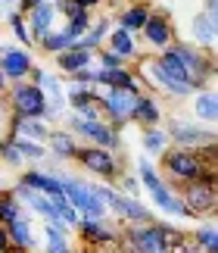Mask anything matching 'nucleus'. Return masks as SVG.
I'll use <instances>...</instances> for the list:
<instances>
[{"label":"nucleus","mask_w":218,"mask_h":253,"mask_svg":"<svg viewBox=\"0 0 218 253\" xmlns=\"http://www.w3.org/2000/svg\"><path fill=\"white\" fill-rule=\"evenodd\" d=\"M141 91H125V87H106L100 94V113L106 116V122L112 125L115 131H122L128 122H131V110L134 100Z\"/></svg>","instance_id":"7"},{"label":"nucleus","mask_w":218,"mask_h":253,"mask_svg":"<svg viewBox=\"0 0 218 253\" xmlns=\"http://www.w3.org/2000/svg\"><path fill=\"white\" fill-rule=\"evenodd\" d=\"M32 75H35V82H32V84H37V87H41V94H44V106H47V110H44V119L50 122V119H59V116H66L69 103H66V87H63V82H59L53 72L41 69V66H35Z\"/></svg>","instance_id":"9"},{"label":"nucleus","mask_w":218,"mask_h":253,"mask_svg":"<svg viewBox=\"0 0 218 253\" xmlns=\"http://www.w3.org/2000/svg\"><path fill=\"white\" fill-rule=\"evenodd\" d=\"M94 82L103 84V87H125V91H137V75L128 69V66H122V69H100V66H97Z\"/></svg>","instance_id":"24"},{"label":"nucleus","mask_w":218,"mask_h":253,"mask_svg":"<svg viewBox=\"0 0 218 253\" xmlns=\"http://www.w3.org/2000/svg\"><path fill=\"white\" fill-rule=\"evenodd\" d=\"M109 50H112V53H118L122 60H134V56H137L134 35L122 32V28H112V32H109Z\"/></svg>","instance_id":"29"},{"label":"nucleus","mask_w":218,"mask_h":253,"mask_svg":"<svg viewBox=\"0 0 218 253\" xmlns=\"http://www.w3.org/2000/svg\"><path fill=\"white\" fill-rule=\"evenodd\" d=\"M94 50H81V47H69V50L63 53H56V66L63 69L66 75H75V72H81L87 69V66H94Z\"/></svg>","instance_id":"23"},{"label":"nucleus","mask_w":218,"mask_h":253,"mask_svg":"<svg viewBox=\"0 0 218 253\" xmlns=\"http://www.w3.org/2000/svg\"><path fill=\"white\" fill-rule=\"evenodd\" d=\"M69 131L75 134V138H84L91 141L94 147H103V150H118L122 147V134H118L109 122L103 119H81V116H69Z\"/></svg>","instance_id":"6"},{"label":"nucleus","mask_w":218,"mask_h":253,"mask_svg":"<svg viewBox=\"0 0 218 253\" xmlns=\"http://www.w3.org/2000/svg\"><path fill=\"white\" fill-rule=\"evenodd\" d=\"M78 228H81V235L87 241H100V244H106V241H115V228L109 225L106 219H91V216H81V222H78Z\"/></svg>","instance_id":"27"},{"label":"nucleus","mask_w":218,"mask_h":253,"mask_svg":"<svg viewBox=\"0 0 218 253\" xmlns=\"http://www.w3.org/2000/svg\"><path fill=\"white\" fill-rule=\"evenodd\" d=\"M190 97H193V116H196V119L215 125V119H218V100H215L212 87H206V91H193Z\"/></svg>","instance_id":"26"},{"label":"nucleus","mask_w":218,"mask_h":253,"mask_svg":"<svg viewBox=\"0 0 218 253\" xmlns=\"http://www.w3.org/2000/svg\"><path fill=\"white\" fill-rule=\"evenodd\" d=\"M69 47H72V41L66 38V32H56V28H53V32H47V38L41 41V50L44 53H53V56L69 50Z\"/></svg>","instance_id":"35"},{"label":"nucleus","mask_w":218,"mask_h":253,"mask_svg":"<svg viewBox=\"0 0 218 253\" xmlns=\"http://www.w3.org/2000/svg\"><path fill=\"white\" fill-rule=\"evenodd\" d=\"M19 181H22L25 188H32V191L47 194V197L63 194V188H59V175H50V172H44V169H25L22 175H19Z\"/></svg>","instance_id":"22"},{"label":"nucleus","mask_w":218,"mask_h":253,"mask_svg":"<svg viewBox=\"0 0 218 253\" xmlns=\"http://www.w3.org/2000/svg\"><path fill=\"white\" fill-rule=\"evenodd\" d=\"M6 87H9V82H6V75H3V72H0V94H3V91H6Z\"/></svg>","instance_id":"45"},{"label":"nucleus","mask_w":218,"mask_h":253,"mask_svg":"<svg viewBox=\"0 0 218 253\" xmlns=\"http://www.w3.org/2000/svg\"><path fill=\"white\" fill-rule=\"evenodd\" d=\"M0 3H6L9 9H13V6H19V3H22V0H0Z\"/></svg>","instance_id":"46"},{"label":"nucleus","mask_w":218,"mask_h":253,"mask_svg":"<svg viewBox=\"0 0 218 253\" xmlns=\"http://www.w3.org/2000/svg\"><path fill=\"white\" fill-rule=\"evenodd\" d=\"M122 194H128V197H137L141 194V181H137V175H122Z\"/></svg>","instance_id":"38"},{"label":"nucleus","mask_w":218,"mask_h":253,"mask_svg":"<svg viewBox=\"0 0 218 253\" xmlns=\"http://www.w3.org/2000/svg\"><path fill=\"white\" fill-rule=\"evenodd\" d=\"M97 194L103 197L106 212H115L122 222H131V225H137V222H153L150 207L141 203L137 197H128V194H122L118 188H109V184H97Z\"/></svg>","instance_id":"5"},{"label":"nucleus","mask_w":218,"mask_h":253,"mask_svg":"<svg viewBox=\"0 0 218 253\" xmlns=\"http://www.w3.org/2000/svg\"><path fill=\"white\" fill-rule=\"evenodd\" d=\"M97 60H100V69H122L125 60L112 50H97Z\"/></svg>","instance_id":"37"},{"label":"nucleus","mask_w":218,"mask_h":253,"mask_svg":"<svg viewBox=\"0 0 218 253\" xmlns=\"http://www.w3.org/2000/svg\"><path fill=\"white\" fill-rule=\"evenodd\" d=\"M75 163H78L84 172L97 175V178H106V181H115L118 175H122L115 153H112V150H103V147H94V144H91V147H78Z\"/></svg>","instance_id":"12"},{"label":"nucleus","mask_w":218,"mask_h":253,"mask_svg":"<svg viewBox=\"0 0 218 253\" xmlns=\"http://www.w3.org/2000/svg\"><path fill=\"white\" fill-rule=\"evenodd\" d=\"M146 16H150V9L146 6H128L122 16H118V28H122V32H128V35H134V32H141L144 28V22H146Z\"/></svg>","instance_id":"30"},{"label":"nucleus","mask_w":218,"mask_h":253,"mask_svg":"<svg viewBox=\"0 0 218 253\" xmlns=\"http://www.w3.org/2000/svg\"><path fill=\"white\" fill-rule=\"evenodd\" d=\"M53 6H56V9H59V13H63L66 19H72V16H78V13H81V9H78V3H75V0H56Z\"/></svg>","instance_id":"39"},{"label":"nucleus","mask_w":218,"mask_h":253,"mask_svg":"<svg viewBox=\"0 0 218 253\" xmlns=\"http://www.w3.org/2000/svg\"><path fill=\"white\" fill-rule=\"evenodd\" d=\"M0 253H16L13 244H9V238H6V225H0Z\"/></svg>","instance_id":"40"},{"label":"nucleus","mask_w":218,"mask_h":253,"mask_svg":"<svg viewBox=\"0 0 218 253\" xmlns=\"http://www.w3.org/2000/svg\"><path fill=\"white\" fill-rule=\"evenodd\" d=\"M168 141H175V147H184V150H206V147H215V131L212 128H203L196 122H184V119H168Z\"/></svg>","instance_id":"8"},{"label":"nucleus","mask_w":218,"mask_h":253,"mask_svg":"<svg viewBox=\"0 0 218 253\" xmlns=\"http://www.w3.org/2000/svg\"><path fill=\"white\" fill-rule=\"evenodd\" d=\"M35 69V60H32V50H25V47H0V72L6 75L9 84L16 82H25L28 75Z\"/></svg>","instance_id":"13"},{"label":"nucleus","mask_w":218,"mask_h":253,"mask_svg":"<svg viewBox=\"0 0 218 253\" xmlns=\"http://www.w3.org/2000/svg\"><path fill=\"white\" fill-rule=\"evenodd\" d=\"M6 119H9V116H6V106H3V103H0V131H3V128H6V125H9ZM0 141H3V138H0Z\"/></svg>","instance_id":"41"},{"label":"nucleus","mask_w":218,"mask_h":253,"mask_svg":"<svg viewBox=\"0 0 218 253\" xmlns=\"http://www.w3.org/2000/svg\"><path fill=\"white\" fill-rule=\"evenodd\" d=\"M53 19H56V6L53 0H44V3H35L28 9V19H25V28L32 35V44H41L47 32H53Z\"/></svg>","instance_id":"15"},{"label":"nucleus","mask_w":218,"mask_h":253,"mask_svg":"<svg viewBox=\"0 0 218 253\" xmlns=\"http://www.w3.org/2000/svg\"><path fill=\"white\" fill-rule=\"evenodd\" d=\"M131 122H137L141 128H156V125L162 122V110H159V103H156V97L137 94L134 110H131Z\"/></svg>","instance_id":"21"},{"label":"nucleus","mask_w":218,"mask_h":253,"mask_svg":"<svg viewBox=\"0 0 218 253\" xmlns=\"http://www.w3.org/2000/svg\"><path fill=\"white\" fill-rule=\"evenodd\" d=\"M6 238H9V244H13V250L19 253V250H25V253H32V250H37V238H35V225H32V219L25 216H19V219H13L6 225Z\"/></svg>","instance_id":"18"},{"label":"nucleus","mask_w":218,"mask_h":253,"mask_svg":"<svg viewBox=\"0 0 218 253\" xmlns=\"http://www.w3.org/2000/svg\"><path fill=\"white\" fill-rule=\"evenodd\" d=\"M168 50L178 63H181V69L187 72V82L193 84V91H200L203 84L212 87V79H215V63L209 53H200L193 50L190 44H168Z\"/></svg>","instance_id":"4"},{"label":"nucleus","mask_w":218,"mask_h":253,"mask_svg":"<svg viewBox=\"0 0 218 253\" xmlns=\"http://www.w3.org/2000/svg\"><path fill=\"white\" fill-rule=\"evenodd\" d=\"M66 103L72 106V113L81 116V119H100V94H97V87L69 84L66 87Z\"/></svg>","instance_id":"14"},{"label":"nucleus","mask_w":218,"mask_h":253,"mask_svg":"<svg viewBox=\"0 0 218 253\" xmlns=\"http://www.w3.org/2000/svg\"><path fill=\"white\" fill-rule=\"evenodd\" d=\"M141 72H144V82H150L153 87H159V91H162V94H168V97H190V94H193V87L178 84V82L168 79V75L159 69L156 56H153V60H146V63H141Z\"/></svg>","instance_id":"16"},{"label":"nucleus","mask_w":218,"mask_h":253,"mask_svg":"<svg viewBox=\"0 0 218 253\" xmlns=\"http://www.w3.org/2000/svg\"><path fill=\"white\" fill-rule=\"evenodd\" d=\"M22 216V203L13 197V191H0V225H9Z\"/></svg>","instance_id":"33"},{"label":"nucleus","mask_w":218,"mask_h":253,"mask_svg":"<svg viewBox=\"0 0 218 253\" xmlns=\"http://www.w3.org/2000/svg\"><path fill=\"white\" fill-rule=\"evenodd\" d=\"M215 16H209V13H196L193 16V41L196 44H203V47H212L215 44Z\"/></svg>","instance_id":"28"},{"label":"nucleus","mask_w":218,"mask_h":253,"mask_svg":"<svg viewBox=\"0 0 218 253\" xmlns=\"http://www.w3.org/2000/svg\"><path fill=\"white\" fill-rule=\"evenodd\" d=\"M141 32L146 38V44H150V47H159V50H165V47L172 44V38H175L172 22H168L165 16H159V13H150V16H146V22H144Z\"/></svg>","instance_id":"19"},{"label":"nucleus","mask_w":218,"mask_h":253,"mask_svg":"<svg viewBox=\"0 0 218 253\" xmlns=\"http://www.w3.org/2000/svg\"><path fill=\"white\" fill-rule=\"evenodd\" d=\"M75 3H78V9H84V13H87V9H91V6H97L100 0H75Z\"/></svg>","instance_id":"42"},{"label":"nucleus","mask_w":218,"mask_h":253,"mask_svg":"<svg viewBox=\"0 0 218 253\" xmlns=\"http://www.w3.org/2000/svg\"><path fill=\"white\" fill-rule=\"evenodd\" d=\"M181 203L187 207V212H190L193 219L200 216H212L215 212V178L209 175V178H196V181H187L184 184V194H181Z\"/></svg>","instance_id":"10"},{"label":"nucleus","mask_w":218,"mask_h":253,"mask_svg":"<svg viewBox=\"0 0 218 253\" xmlns=\"http://www.w3.org/2000/svg\"><path fill=\"white\" fill-rule=\"evenodd\" d=\"M44 94L32 82H16L9 91V113L22 119H44Z\"/></svg>","instance_id":"11"},{"label":"nucleus","mask_w":218,"mask_h":253,"mask_svg":"<svg viewBox=\"0 0 218 253\" xmlns=\"http://www.w3.org/2000/svg\"><path fill=\"white\" fill-rule=\"evenodd\" d=\"M6 22H9V28H13V38H16V41H19V44H22L25 50H28V47H32V35H28V28H25V19H22V16H19L16 9H13Z\"/></svg>","instance_id":"36"},{"label":"nucleus","mask_w":218,"mask_h":253,"mask_svg":"<svg viewBox=\"0 0 218 253\" xmlns=\"http://www.w3.org/2000/svg\"><path fill=\"white\" fill-rule=\"evenodd\" d=\"M87 28H91V16H87L84 9H81L78 16L66 19V28H63V32H66V38H69V41H72V47H75V41H78V38H81V35L87 32Z\"/></svg>","instance_id":"34"},{"label":"nucleus","mask_w":218,"mask_h":253,"mask_svg":"<svg viewBox=\"0 0 218 253\" xmlns=\"http://www.w3.org/2000/svg\"><path fill=\"white\" fill-rule=\"evenodd\" d=\"M69 228L59 219L44 222V253H69Z\"/></svg>","instance_id":"25"},{"label":"nucleus","mask_w":218,"mask_h":253,"mask_svg":"<svg viewBox=\"0 0 218 253\" xmlns=\"http://www.w3.org/2000/svg\"><path fill=\"white\" fill-rule=\"evenodd\" d=\"M193 241H196V250L200 253H218V228L215 222H206L193 231Z\"/></svg>","instance_id":"31"},{"label":"nucleus","mask_w":218,"mask_h":253,"mask_svg":"<svg viewBox=\"0 0 218 253\" xmlns=\"http://www.w3.org/2000/svg\"><path fill=\"white\" fill-rule=\"evenodd\" d=\"M9 13H13V9H9L6 3H0V19H9Z\"/></svg>","instance_id":"44"},{"label":"nucleus","mask_w":218,"mask_h":253,"mask_svg":"<svg viewBox=\"0 0 218 253\" xmlns=\"http://www.w3.org/2000/svg\"><path fill=\"white\" fill-rule=\"evenodd\" d=\"M215 6H218V0H206V9H203V13H209V16H215Z\"/></svg>","instance_id":"43"},{"label":"nucleus","mask_w":218,"mask_h":253,"mask_svg":"<svg viewBox=\"0 0 218 253\" xmlns=\"http://www.w3.org/2000/svg\"><path fill=\"white\" fill-rule=\"evenodd\" d=\"M144 153L146 157H159L162 150H168V134H165V128H144Z\"/></svg>","instance_id":"32"},{"label":"nucleus","mask_w":218,"mask_h":253,"mask_svg":"<svg viewBox=\"0 0 218 253\" xmlns=\"http://www.w3.org/2000/svg\"><path fill=\"white\" fill-rule=\"evenodd\" d=\"M78 153V138L66 128H50L47 134V157L56 160V163H66V160H75Z\"/></svg>","instance_id":"17"},{"label":"nucleus","mask_w":218,"mask_h":253,"mask_svg":"<svg viewBox=\"0 0 218 253\" xmlns=\"http://www.w3.org/2000/svg\"><path fill=\"white\" fill-rule=\"evenodd\" d=\"M9 134H13V138L35 141V144H44L47 134H50V125H47V119H22V116H13Z\"/></svg>","instance_id":"20"},{"label":"nucleus","mask_w":218,"mask_h":253,"mask_svg":"<svg viewBox=\"0 0 218 253\" xmlns=\"http://www.w3.org/2000/svg\"><path fill=\"white\" fill-rule=\"evenodd\" d=\"M162 169L172 175L175 181H196V178H215V160H209L203 150H184V147H172L159 153Z\"/></svg>","instance_id":"2"},{"label":"nucleus","mask_w":218,"mask_h":253,"mask_svg":"<svg viewBox=\"0 0 218 253\" xmlns=\"http://www.w3.org/2000/svg\"><path fill=\"white\" fill-rule=\"evenodd\" d=\"M137 181H141L146 197H150L162 212H168V216H175V219H193L190 212H187V207L181 203V197L159 178V172L153 169V163H150L146 153H137Z\"/></svg>","instance_id":"1"},{"label":"nucleus","mask_w":218,"mask_h":253,"mask_svg":"<svg viewBox=\"0 0 218 253\" xmlns=\"http://www.w3.org/2000/svg\"><path fill=\"white\" fill-rule=\"evenodd\" d=\"M59 188H63V197L72 203L81 216H91V219H103L106 216V203H103L100 194H97L94 181H84V178H75V175L63 172L59 175Z\"/></svg>","instance_id":"3"}]
</instances>
